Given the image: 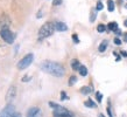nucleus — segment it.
<instances>
[{
	"label": "nucleus",
	"instance_id": "9",
	"mask_svg": "<svg viewBox=\"0 0 127 117\" xmlns=\"http://www.w3.org/2000/svg\"><path fill=\"white\" fill-rule=\"evenodd\" d=\"M55 31L65 32V31H68V26L64 22H62V21H57V22L55 23Z\"/></svg>",
	"mask_w": 127,
	"mask_h": 117
},
{
	"label": "nucleus",
	"instance_id": "13",
	"mask_svg": "<svg viewBox=\"0 0 127 117\" xmlns=\"http://www.w3.org/2000/svg\"><path fill=\"white\" fill-rule=\"evenodd\" d=\"M92 91V88L91 87H83L81 89V93L82 94H85V95H88V94H90Z\"/></svg>",
	"mask_w": 127,
	"mask_h": 117
},
{
	"label": "nucleus",
	"instance_id": "10",
	"mask_svg": "<svg viewBox=\"0 0 127 117\" xmlns=\"http://www.w3.org/2000/svg\"><path fill=\"white\" fill-rule=\"evenodd\" d=\"M107 40H104L103 42L100 43V46H99V52L100 53H103V52L106 51V47H107Z\"/></svg>",
	"mask_w": 127,
	"mask_h": 117
},
{
	"label": "nucleus",
	"instance_id": "3",
	"mask_svg": "<svg viewBox=\"0 0 127 117\" xmlns=\"http://www.w3.org/2000/svg\"><path fill=\"white\" fill-rule=\"evenodd\" d=\"M54 31H55V23H53V22H46L42 27L40 28V31H39V39L42 40V39H44V38H48V36H50V35L54 33Z\"/></svg>",
	"mask_w": 127,
	"mask_h": 117
},
{
	"label": "nucleus",
	"instance_id": "19",
	"mask_svg": "<svg viewBox=\"0 0 127 117\" xmlns=\"http://www.w3.org/2000/svg\"><path fill=\"white\" fill-rule=\"evenodd\" d=\"M96 98H97V101L100 103V102H101V100H103V95H101L99 91H97V93H96Z\"/></svg>",
	"mask_w": 127,
	"mask_h": 117
},
{
	"label": "nucleus",
	"instance_id": "12",
	"mask_svg": "<svg viewBox=\"0 0 127 117\" xmlns=\"http://www.w3.org/2000/svg\"><path fill=\"white\" fill-rule=\"evenodd\" d=\"M78 71H79V74H81L82 76H86V75H88V68L85 66H81V68H79Z\"/></svg>",
	"mask_w": 127,
	"mask_h": 117
},
{
	"label": "nucleus",
	"instance_id": "18",
	"mask_svg": "<svg viewBox=\"0 0 127 117\" xmlns=\"http://www.w3.org/2000/svg\"><path fill=\"white\" fill-rule=\"evenodd\" d=\"M97 31L99 32V33H104V32L106 31V26H105V25H98Z\"/></svg>",
	"mask_w": 127,
	"mask_h": 117
},
{
	"label": "nucleus",
	"instance_id": "32",
	"mask_svg": "<svg viewBox=\"0 0 127 117\" xmlns=\"http://www.w3.org/2000/svg\"><path fill=\"white\" fill-rule=\"evenodd\" d=\"M99 117H105V116L103 115V114H99Z\"/></svg>",
	"mask_w": 127,
	"mask_h": 117
},
{
	"label": "nucleus",
	"instance_id": "17",
	"mask_svg": "<svg viewBox=\"0 0 127 117\" xmlns=\"http://www.w3.org/2000/svg\"><path fill=\"white\" fill-rule=\"evenodd\" d=\"M96 16H97L96 9H92V11H91V15H90V21H91V22H93V21L96 20Z\"/></svg>",
	"mask_w": 127,
	"mask_h": 117
},
{
	"label": "nucleus",
	"instance_id": "26",
	"mask_svg": "<svg viewBox=\"0 0 127 117\" xmlns=\"http://www.w3.org/2000/svg\"><path fill=\"white\" fill-rule=\"evenodd\" d=\"M12 117H21V114H20V113H14Z\"/></svg>",
	"mask_w": 127,
	"mask_h": 117
},
{
	"label": "nucleus",
	"instance_id": "2",
	"mask_svg": "<svg viewBox=\"0 0 127 117\" xmlns=\"http://www.w3.org/2000/svg\"><path fill=\"white\" fill-rule=\"evenodd\" d=\"M49 105L51 108H54V113H53L54 117H75L73 113L69 111L62 105H58L56 103H54V102H49Z\"/></svg>",
	"mask_w": 127,
	"mask_h": 117
},
{
	"label": "nucleus",
	"instance_id": "23",
	"mask_svg": "<svg viewBox=\"0 0 127 117\" xmlns=\"http://www.w3.org/2000/svg\"><path fill=\"white\" fill-rule=\"evenodd\" d=\"M72 39H73V42H75V43H78V42H79V40H78V36H77L76 34L72 35Z\"/></svg>",
	"mask_w": 127,
	"mask_h": 117
},
{
	"label": "nucleus",
	"instance_id": "20",
	"mask_svg": "<svg viewBox=\"0 0 127 117\" xmlns=\"http://www.w3.org/2000/svg\"><path fill=\"white\" fill-rule=\"evenodd\" d=\"M76 81H77V77H76V76H71V77H70V81H69V84L70 86H72Z\"/></svg>",
	"mask_w": 127,
	"mask_h": 117
},
{
	"label": "nucleus",
	"instance_id": "29",
	"mask_svg": "<svg viewBox=\"0 0 127 117\" xmlns=\"http://www.w3.org/2000/svg\"><path fill=\"white\" fill-rule=\"evenodd\" d=\"M124 40L127 42V33H125V34H124Z\"/></svg>",
	"mask_w": 127,
	"mask_h": 117
},
{
	"label": "nucleus",
	"instance_id": "4",
	"mask_svg": "<svg viewBox=\"0 0 127 117\" xmlns=\"http://www.w3.org/2000/svg\"><path fill=\"white\" fill-rule=\"evenodd\" d=\"M0 35H1V38L6 41L7 43H13L14 42V39H15V34L11 32V29L7 27H4L1 28V31H0Z\"/></svg>",
	"mask_w": 127,
	"mask_h": 117
},
{
	"label": "nucleus",
	"instance_id": "22",
	"mask_svg": "<svg viewBox=\"0 0 127 117\" xmlns=\"http://www.w3.org/2000/svg\"><path fill=\"white\" fill-rule=\"evenodd\" d=\"M62 4V0H54L53 1V5L54 6H58V5H61Z\"/></svg>",
	"mask_w": 127,
	"mask_h": 117
},
{
	"label": "nucleus",
	"instance_id": "16",
	"mask_svg": "<svg viewBox=\"0 0 127 117\" xmlns=\"http://www.w3.org/2000/svg\"><path fill=\"white\" fill-rule=\"evenodd\" d=\"M107 28L110 31H116L117 28H118V25H117V22H111V23H108Z\"/></svg>",
	"mask_w": 127,
	"mask_h": 117
},
{
	"label": "nucleus",
	"instance_id": "7",
	"mask_svg": "<svg viewBox=\"0 0 127 117\" xmlns=\"http://www.w3.org/2000/svg\"><path fill=\"white\" fill-rule=\"evenodd\" d=\"M26 117H42V111H41L40 108L33 107L31 109H28Z\"/></svg>",
	"mask_w": 127,
	"mask_h": 117
},
{
	"label": "nucleus",
	"instance_id": "11",
	"mask_svg": "<svg viewBox=\"0 0 127 117\" xmlns=\"http://www.w3.org/2000/svg\"><path fill=\"white\" fill-rule=\"evenodd\" d=\"M81 63L78 62L77 60H73L72 61V63H71V67H72V69L73 70H79V68H81Z\"/></svg>",
	"mask_w": 127,
	"mask_h": 117
},
{
	"label": "nucleus",
	"instance_id": "27",
	"mask_svg": "<svg viewBox=\"0 0 127 117\" xmlns=\"http://www.w3.org/2000/svg\"><path fill=\"white\" fill-rule=\"evenodd\" d=\"M107 113H108V115H110V117H113V115H112L111 109H110V108H107Z\"/></svg>",
	"mask_w": 127,
	"mask_h": 117
},
{
	"label": "nucleus",
	"instance_id": "31",
	"mask_svg": "<svg viewBox=\"0 0 127 117\" xmlns=\"http://www.w3.org/2000/svg\"><path fill=\"white\" fill-rule=\"evenodd\" d=\"M124 25H125V26H126V27H127V19L125 20V22H124Z\"/></svg>",
	"mask_w": 127,
	"mask_h": 117
},
{
	"label": "nucleus",
	"instance_id": "21",
	"mask_svg": "<svg viewBox=\"0 0 127 117\" xmlns=\"http://www.w3.org/2000/svg\"><path fill=\"white\" fill-rule=\"evenodd\" d=\"M103 7H104V6H103V4H101V2H98V4H97L96 9H97V11H100V9H103Z\"/></svg>",
	"mask_w": 127,
	"mask_h": 117
},
{
	"label": "nucleus",
	"instance_id": "14",
	"mask_svg": "<svg viewBox=\"0 0 127 117\" xmlns=\"http://www.w3.org/2000/svg\"><path fill=\"white\" fill-rule=\"evenodd\" d=\"M85 105H86V107H89V108H96V107H97L96 103H95L92 100H90V98H89L88 101L85 102Z\"/></svg>",
	"mask_w": 127,
	"mask_h": 117
},
{
	"label": "nucleus",
	"instance_id": "6",
	"mask_svg": "<svg viewBox=\"0 0 127 117\" xmlns=\"http://www.w3.org/2000/svg\"><path fill=\"white\" fill-rule=\"evenodd\" d=\"M14 110H15L14 105L8 103V104L5 107L4 109L0 111V117H12V116H13V114L15 113Z\"/></svg>",
	"mask_w": 127,
	"mask_h": 117
},
{
	"label": "nucleus",
	"instance_id": "24",
	"mask_svg": "<svg viewBox=\"0 0 127 117\" xmlns=\"http://www.w3.org/2000/svg\"><path fill=\"white\" fill-rule=\"evenodd\" d=\"M61 95H62L61 100H62V101H64V100H65V98H66V94L64 93V91H62V93H61Z\"/></svg>",
	"mask_w": 127,
	"mask_h": 117
},
{
	"label": "nucleus",
	"instance_id": "8",
	"mask_svg": "<svg viewBox=\"0 0 127 117\" xmlns=\"http://www.w3.org/2000/svg\"><path fill=\"white\" fill-rule=\"evenodd\" d=\"M15 93H16V89L14 86H12L9 89H8L7 94H6V102L7 103H9V102H12L13 100H14V97H15Z\"/></svg>",
	"mask_w": 127,
	"mask_h": 117
},
{
	"label": "nucleus",
	"instance_id": "15",
	"mask_svg": "<svg viewBox=\"0 0 127 117\" xmlns=\"http://www.w3.org/2000/svg\"><path fill=\"white\" fill-rule=\"evenodd\" d=\"M107 8L110 12H113L114 11V2L112 1V0H108L107 1Z\"/></svg>",
	"mask_w": 127,
	"mask_h": 117
},
{
	"label": "nucleus",
	"instance_id": "1",
	"mask_svg": "<svg viewBox=\"0 0 127 117\" xmlns=\"http://www.w3.org/2000/svg\"><path fill=\"white\" fill-rule=\"evenodd\" d=\"M41 69L47 74H50L56 77H62L64 75L63 66L57 62H54V61H43L41 63Z\"/></svg>",
	"mask_w": 127,
	"mask_h": 117
},
{
	"label": "nucleus",
	"instance_id": "25",
	"mask_svg": "<svg viewBox=\"0 0 127 117\" xmlns=\"http://www.w3.org/2000/svg\"><path fill=\"white\" fill-rule=\"evenodd\" d=\"M114 43H116V45H120V43H121L119 38H116V39H114Z\"/></svg>",
	"mask_w": 127,
	"mask_h": 117
},
{
	"label": "nucleus",
	"instance_id": "30",
	"mask_svg": "<svg viewBox=\"0 0 127 117\" xmlns=\"http://www.w3.org/2000/svg\"><path fill=\"white\" fill-rule=\"evenodd\" d=\"M121 55L123 56H127V52H121Z\"/></svg>",
	"mask_w": 127,
	"mask_h": 117
},
{
	"label": "nucleus",
	"instance_id": "5",
	"mask_svg": "<svg viewBox=\"0 0 127 117\" xmlns=\"http://www.w3.org/2000/svg\"><path fill=\"white\" fill-rule=\"evenodd\" d=\"M33 60H34V55L33 54H27L25 58H21V60L19 61V63H18V68H19L20 70L26 69V68H28V67L32 64Z\"/></svg>",
	"mask_w": 127,
	"mask_h": 117
},
{
	"label": "nucleus",
	"instance_id": "28",
	"mask_svg": "<svg viewBox=\"0 0 127 117\" xmlns=\"http://www.w3.org/2000/svg\"><path fill=\"white\" fill-rule=\"evenodd\" d=\"M28 80H31V77H29V76H25V78H23L22 81L26 82V81H28Z\"/></svg>",
	"mask_w": 127,
	"mask_h": 117
}]
</instances>
